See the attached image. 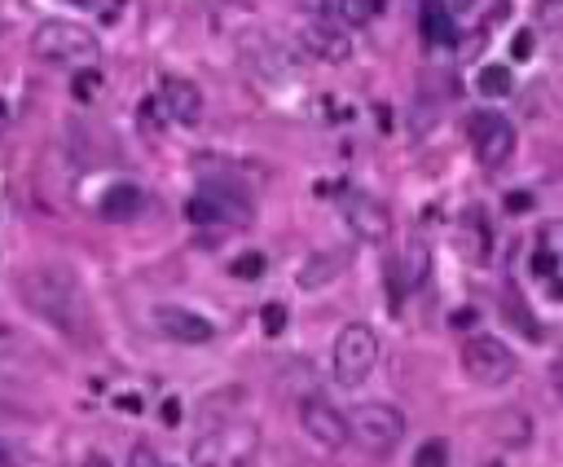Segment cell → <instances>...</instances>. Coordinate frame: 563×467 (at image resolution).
<instances>
[{
  "label": "cell",
  "mask_w": 563,
  "mask_h": 467,
  "mask_svg": "<svg viewBox=\"0 0 563 467\" xmlns=\"http://www.w3.org/2000/svg\"><path fill=\"white\" fill-rule=\"evenodd\" d=\"M18 296L36 317H45L57 331H80L84 326V291H80V278L66 264H40V269L22 273Z\"/></svg>",
  "instance_id": "cell-1"
},
{
  "label": "cell",
  "mask_w": 563,
  "mask_h": 467,
  "mask_svg": "<svg viewBox=\"0 0 563 467\" xmlns=\"http://www.w3.org/2000/svg\"><path fill=\"white\" fill-rule=\"evenodd\" d=\"M330 362H335V379H339L344 388H357V384L370 379V370L379 366V335H374L365 322H348V326L335 335Z\"/></svg>",
  "instance_id": "cell-2"
},
{
  "label": "cell",
  "mask_w": 563,
  "mask_h": 467,
  "mask_svg": "<svg viewBox=\"0 0 563 467\" xmlns=\"http://www.w3.org/2000/svg\"><path fill=\"white\" fill-rule=\"evenodd\" d=\"M348 437H357L370 454H392L405 437V415L392 402H361L348 415Z\"/></svg>",
  "instance_id": "cell-3"
},
{
  "label": "cell",
  "mask_w": 563,
  "mask_h": 467,
  "mask_svg": "<svg viewBox=\"0 0 563 467\" xmlns=\"http://www.w3.org/2000/svg\"><path fill=\"white\" fill-rule=\"evenodd\" d=\"M31 53L45 57V62H89V57L102 53V45H98V36L89 27L49 18V22H40L31 31Z\"/></svg>",
  "instance_id": "cell-4"
},
{
  "label": "cell",
  "mask_w": 563,
  "mask_h": 467,
  "mask_svg": "<svg viewBox=\"0 0 563 467\" xmlns=\"http://www.w3.org/2000/svg\"><path fill=\"white\" fill-rule=\"evenodd\" d=\"M462 370L480 388H502V384L515 379L519 362H515V353L502 340H493V335H466V344H462Z\"/></svg>",
  "instance_id": "cell-5"
},
{
  "label": "cell",
  "mask_w": 563,
  "mask_h": 467,
  "mask_svg": "<svg viewBox=\"0 0 563 467\" xmlns=\"http://www.w3.org/2000/svg\"><path fill=\"white\" fill-rule=\"evenodd\" d=\"M194 225H247L252 221V199L238 190V186H225V181H207L203 190L185 203Z\"/></svg>",
  "instance_id": "cell-6"
},
{
  "label": "cell",
  "mask_w": 563,
  "mask_h": 467,
  "mask_svg": "<svg viewBox=\"0 0 563 467\" xmlns=\"http://www.w3.org/2000/svg\"><path fill=\"white\" fill-rule=\"evenodd\" d=\"M471 146H475V159L489 168V172H498V168H507L515 155V128L507 115H493V110H480V115H471Z\"/></svg>",
  "instance_id": "cell-7"
},
{
  "label": "cell",
  "mask_w": 563,
  "mask_h": 467,
  "mask_svg": "<svg viewBox=\"0 0 563 467\" xmlns=\"http://www.w3.org/2000/svg\"><path fill=\"white\" fill-rule=\"evenodd\" d=\"M300 428L312 437V445H321V450H344L348 445V419H344V411H335L326 397H304Z\"/></svg>",
  "instance_id": "cell-8"
},
{
  "label": "cell",
  "mask_w": 563,
  "mask_h": 467,
  "mask_svg": "<svg viewBox=\"0 0 563 467\" xmlns=\"http://www.w3.org/2000/svg\"><path fill=\"white\" fill-rule=\"evenodd\" d=\"M344 221H348V229L357 234L361 243H388V234H392V212L383 208L374 195H361V190L344 195Z\"/></svg>",
  "instance_id": "cell-9"
},
{
  "label": "cell",
  "mask_w": 563,
  "mask_h": 467,
  "mask_svg": "<svg viewBox=\"0 0 563 467\" xmlns=\"http://www.w3.org/2000/svg\"><path fill=\"white\" fill-rule=\"evenodd\" d=\"M154 326L158 335L176 340V344H211L216 340V326L199 317L194 309H181V305H158L154 309Z\"/></svg>",
  "instance_id": "cell-10"
},
{
  "label": "cell",
  "mask_w": 563,
  "mask_h": 467,
  "mask_svg": "<svg viewBox=\"0 0 563 467\" xmlns=\"http://www.w3.org/2000/svg\"><path fill=\"white\" fill-rule=\"evenodd\" d=\"M158 106H163V115H167V119H176V124L194 128V124L203 119V89H199L194 80L167 75V80L158 84Z\"/></svg>",
  "instance_id": "cell-11"
},
{
  "label": "cell",
  "mask_w": 563,
  "mask_h": 467,
  "mask_svg": "<svg viewBox=\"0 0 563 467\" xmlns=\"http://www.w3.org/2000/svg\"><path fill=\"white\" fill-rule=\"evenodd\" d=\"M300 45H304L308 57H317V62H326V66H344V62L353 57L348 31H339V27H330V22H304V27H300Z\"/></svg>",
  "instance_id": "cell-12"
},
{
  "label": "cell",
  "mask_w": 563,
  "mask_h": 467,
  "mask_svg": "<svg viewBox=\"0 0 563 467\" xmlns=\"http://www.w3.org/2000/svg\"><path fill=\"white\" fill-rule=\"evenodd\" d=\"M102 216L106 221H115V225H124V221H137L141 208H146V195L137 190V186H128V181H119V186H110L102 195Z\"/></svg>",
  "instance_id": "cell-13"
},
{
  "label": "cell",
  "mask_w": 563,
  "mask_h": 467,
  "mask_svg": "<svg viewBox=\"0 0 563 467\" xmlns=\"http://www.w3.org/2000/svg\"><path fill=\"white\" fill-rule=\"evenodd\" d=\"M498 437H502V445H511V450L528 445V437H533V419L524 415V411H515V406H507V411L498 415Z\"/></svg>",
  "instance_id": "cell-14"
},
{
  "label": "cell",
  "mask_w": 563,
  "mask_h": 467,
  "mask_svg": "<svg viewBox=\"0 0 563 467\" xmlns=\"http://www.w3.org/2000/svg\"><path fill=\"white\" fill-rule=\"evenodd\" d=\"M475 84H480V93H484V98H511V93H515L511 66H484V71L475 75Z\"/></svg>",
  "instance_id": "cell-15"
},
{
  "label": "cell",
  "mask_w": 563,
  "mask_h": 467,
  "mask_svg": "<svg viewBox=\"0 0 563 467\" xmlns=\"http://www.w3.org/2000/svg\"><path fill=\"white\" fill-rule=\"evenodd\" d=\"M339 260L335 256H308L304 269H300V287H321V282H330L339 269H335Z\"/></svg>",
  "instance_id": "cell-16"
},
{
  "label": "cell",
  "mask_w": 563,
  "mask_h": 467,
  "mask_svg": "<svg viewBox=\"0 0 563 467\" xmlns=\"http://www.w3.org/2000/svg\"><path fill=\"white\" fill-rule=\"evenodd\" d=\"M379 9H388V0H339V13H344V22H353V27H365Z\"/></svg>",
  "instance_id": "cell-17"
},
{
  "label": "cell",
  "mask_w": 563,
  "mask_h": 467,
  "mask_svg": "<svg viewBox=\"0 0 563 467\" xmlns=\"http://www.w3.org/2000/svg\"><path fill=\"white\" fill-rule=\"evenodd\" d=\"M414 467H449V441H440V437L422 441L414 454Z\"/></svg>",
  "instance_id": "cell-18"
},
{
  "label": "cell",
  "mask_w": 563,
  "mask_h": 467,
  "mask_svg": "<svg viewBox=\"0 0 563 467\" xmlns=\"http://www.w3.org/2000/svg\"><path fill=\"white\" fill-rule=\"evenodd\" d=\"M71 93H75V102H93V98L102 93V71H93V66L75 71V80H71Z\"/></svg>",
  "instance_id": "cell-19"
},
{
  "label": "cell",
  "mask_w": 563,
  "mask_h": 467,
  "mask_svg": "<svg viewBox=\"0 0 563 467\" xmlns=\"http://www.w3.org/2000/svg\"><path fill=\"white\" fill-rule=\"evenodd\" d=\"M22 353H27V335L9 317H0V358H22Z\"/></svg>",
  "instance_id": "cell-20"
},
{
  "label": "cell",
  "mask_w": 563,
  "mask_h": 467,
  "mask_svg": "<svg viewBox=\"0 0 563 467\" xmlns=\"http://www.w3.org/2000/svg\"><path fill=\"white\" fill-rule=\"evenodd\" d=\"M405 264H410V269H405L410 287H418V282L427 278V264H431V256H427V243H418V238H414L410 252H405Z\"/></svg>",
  "instance_id": "cell-21"
},
{
  "label": "cell",
  "mask_w": 563,
  "mask_h": 467,
  "mask_svg": "<svg viewBox=\"0 0 563 467\" xmlns=\"http://www.w3.org/2000/svg\"><path fill=\"white\" fill-rule=\"evenodd\" d=\"M264 269H269V260L260 256V252H247V256L234 260V278H243V282H256V278H264Z\"/></svg>",
  "instance_id": "cell-22"
},
{
  "label": "cell",
  "mask_w": 563,
  "mask_h": 467,
  "mask_svg": "<svg viewBox=\"0 0 563 467\" xmlns=\"http://www.w3.org/2000/svg\"><path fill=\"white\" fill-rule=\"evenodd\" d=\"M507 317H511L519 331H528V340H542V326H537V317L528 309H519V300H515L511 291H507Z\"/></svg>",
  "instance_id": "cell-23"
},
{
  "label": "cell",
  "mask_w": 563,
  "mask_h": 467,
  "mask_svg": "<svg viewBox=\"0 0 563 467\" xmlns=\"http://www.w3.org/2000/svg\"><path fill=\"white\" fill-rule=\"evenodd\" d=\"M427 36L440 40V45H454V40H458V31L449 27V18H445L440 9H427Z\"/></svg>",
  "instance_id": "cell-24"
},
{
  "label": "cell",
  "mask_w": 563,
  "mask_h": 467,
  "mask_svg": "<svg viewBox=\"0 0 563 467\" xmlns=\"http://www.w3.org/2000/svg\"><path fill=\"white\" fill-rule=\"evenodd\" d=\"M260 326H264V335L273 340V335H282V326H286V305H264V313H260Z\"/></svg>",
  "instance_id": "cell-25"
},
{
  "label": "cell",
  "mask_w": 563,
  "mask_h": 467,
  "mask_svg": "<svg viewBox=\"0 0 563 467\" xmlns=\"http://www.w3.org/2000/svg\"><path fill=\"white\" fill-rule=\"evenodd\" d=\"M555 269H559V260L550 256V252H537V256H533V273H537V278H546V282H550V291H559Z\"/></svg>",
  "instance_id": "cell-26"
},
{
  "label": "cell",
  "mask_w": 563,
  "mask_h": 467,
  "mask_svg": "<svg viewBox=\"0 0 563 467\" xmlns=\"http://www.w3.org/2000/svg\"><path fill=\"white\" fill-rule=\"evenodd\" d=\"M128 467H163V463H158V454H154L150 445H132V454H128Z\"/></svg>",
  "instance_id": "cell-27"
},
{
  "label": "cell",
  "mask_w": 563,
  "mask_h": 467,
  "mask_svg": "<svg viewBox=\"0 0 563 467\" xmlns=\"http://www.w3.org/2000/svg\"><path fill=\"white\" fill-rule=\"evenodd\" d=\"M533 45H537V40H533V31H519V36L511 40V53L524 62V57H533Z\"/></svg>",
  "instance_id": "cell-28"
},
{
  "label": "cell",
  "mask_w": 563,
  "mask_h": 467,
  "mask_svg": "<svg viewBox=\"0 0 563 467\" xmlns=\"http://www.w3.org/2000/svg\"><path fill=\"white\" fill-rule=\"evenodd\" d=\"M507 208H511V212H528V208H533V195H528V190H515V195H507Z\"/></svg>",
  "instance_id": "cell-29"
},
{
  "label": "cell",
  "mask_w": 563,
  "mask_h": 467,
  "mask_svg": "<svg viewBox=\"0 0 563 467\" xmlns=\"http://www.w3.org/2000/svg\"><path fill=\"white\" fill-rule=\"evenodd\" d=\"M115 406H119L124 415H141V397H132V393H124V397H119Z\"/></svg>",
  "instance_id": "cell-30"
},
{
  "label": "cell",
  "mask_w": 563,
  "mask_h": 467,
  "mask_svg": "<svg viewBox=\"0 0 563 467\" xmlns=\"http://www.w3.org/2000/svg\"><path fill=\"white\" fill-rule=\"evenodd\" d=\"M163 423H167V428L181 423V402H163Z\"/></svg>",
  "instance_id": "cell-31"
},
{
  "label": "cell",
  "mask_w": 563,
  "mask_h": 467,
  "mask_svg": "<svg viewBox=\"0 0 563 467\" xmlns=\"http://www.w3.org/2000/svg\"><path fill=\"white\" fill-rule=\"evenodd\" d=\"M80 467H115V463H110L106 454H89V459H84V463H80Z\"/></svg>",
  "instance_id": "cell-32"
},
{
  "label": "cell",
  "mask_w": 563,
  "mask_h": 467,
  "mask_svg": "<svg viewBox=\"0 0 563 467\" xmlns=\"http://www.w3.org/2000/svg\"><path fill=\"white\" fill-rule=\"evenodd\" d=\"M18 463V459H13V450H9V445H0V467H13Z\"/></svg>",
  "instance_id": "cell-33"
},
{
  "label": "cell",
  "mask_w": 563,
  "mask_h": 467,
  "mask_svg": "<svg viewBox=\"0 0 563 467\" xmlns=\"http://www.w3.org/2000/svg\"><path fill=\"white\" fill-rule=\"evenodd\" d=\"M71 4H89V0H71Z\"/></svg>",
  "instance_id": "cell-34"
}]
</instances>
